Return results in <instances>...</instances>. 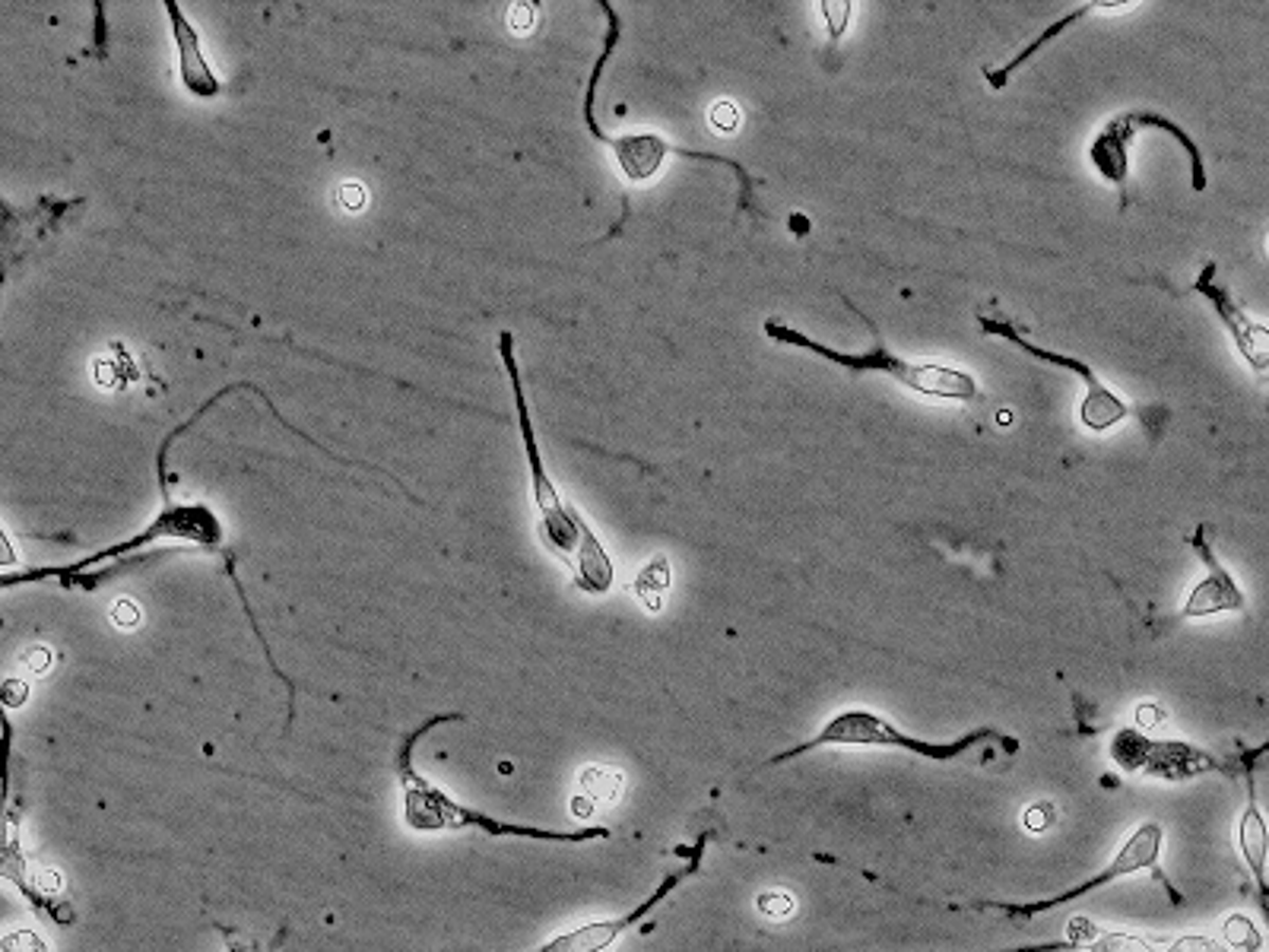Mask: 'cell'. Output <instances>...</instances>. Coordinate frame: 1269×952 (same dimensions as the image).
Masks as SVG:
<instances>
[{
	"label": "cell",
	"instance_id": "cell-1",
	"mask_svg": "<svg viewBox=\"0 0 1269 952\" xmlns=\"http://www.w3.org/2000/svg\"><path fill=\"white\" fill-rule=\"evenodd\" d=\"M765 337H771L774 343H787L797 349H806L819 359H828L847 372H870V375H889L895 381H901L905 388L917 391L921 397H933V400H978V381L955 369V365H943V362H908L895 353H889V346L882 340H876L873 353H838L825 343L809 340L803 330L784 324V321H765Z\"/></svg>",
	"mask_w": 1269,
	"mask_h": 952
},
{
	"label": "cell",
	"instance_id": "cell-2",
	"mask_svg": "<svg viewBox=\"0 0 1269 952\" xmlns=\"http://www.w3.org/2000/svg\"><path fill=\"white\" fill-rule=\"evenodd\" d=\"M981 743H1003L1009 753L1019 750L1016 740L997 734L994 728H978V731H971V734H965V737H959L952 743H930V740L901 734L892 721H886L876 712L847 708V712L835 715L812 740L778 753L774 759H768V766H781L787 759L806 756V753L822 750V747H895V750H905V753H914V756H924V759H933V762H949V759H955V756H962V753H968V750H975Z\"/></svg>",
	"mask_w": 1269,
	"mask_h": 952
},
{
	"label": "cell",
	"instance_id": "cell-3",
	"mask_svg": "<svg viewBox=\"0 0 1269 952\" xmlns=\"http://www.w3.org/2000/svg\"><path fill=\"white\" fill-rule=\"evenodd\" d=\"M156 540H191V543L207 546V550H219L222 546V521L203 505H168L143 534L130 537V540H124L118 546H108V550L83 559V562L64 565V569H35V572H22V575H6L3 588H13L16 581H38V578H48V575H76V572H83L89 565H99L105 559L124 556V553L140 550V546H149Z\"/></svg>",
	"mask_w": 1269,
	"mask_h": 952
},
{
	"label": "cell",
	"instance_id": "cell-4",
	"mask_svg": "<svg viewBox=\"0 0 1269 952\" xmlns=\"http://www.w3.org/2000/svg\"><path fill=\"white\" fill-rule=\"evenodd\" d=\"M499 349H502V362L508 369L512 388H515V403H518V419H521V438H524V451H528V464H531V477H534V496L537 505L543 511V537L550 540V546L559 556H569L572 550H578V527L569 515V505L559 499V489L553 486V480L543 470V457L537 448V435H534V419L528 410V397H524V384H521V372L515 362V337L508 330L499 334Z\"/></svg>",
	"mask_w": 1269,
	"mask_h": 952
},
{
	"label": "cell",
	"instance_id": "cell-5",
	"mask_svg": "<svg viewBox=\"0 0 1269 952\" xmlns=\"http://www.w3.org/2000/svg\"><path fill=\"white\" fill-rule=\"evenodd\" d=\"M978 324H981V330L987 334V337H1000V340H1006V343H1013V346H1019L1022 353H1029L1032 359H1038V362H1048V365H1060V369H1070L1073 375H1079L1086 384H1089V394L1083 397V403H1079V419H1083V426L1086 429H1092V432H1108L1111 426H1118L1121 419H1127V403L1095 375V369H1089L1083 359H1073V356H1060V353H1051V349H1041V346H1035V343H1029L1019 330H1016V324L1006 318V315H1000V311H994V315H981L978 318Z\"/></svg>",
	"mask_w": 1269,
	"mask_h": 952
},
{
	"label": "cell",
	"instance_id": "cell-6",
	"mask_svg": "<svg viewBox=\"0 0 1269 952\" xmlns=\"http://www.w3.org/2000/svg\"><path fill=\"white\" fill-rule=\"evenodd\" d=\"M1159 855H1162V826H1159V823H1143V826L1124 842V848L1114 855V861H1111L1095 880H1089V883H1083V886H1073V890H1067V893H1060V896H1054V899H1048V902H1035V905H997V909H1003V912L1013 915V918H1035V915H1041V912H1054V909H1060V905H1067V902H1076V899H1083V896H1089V893H1095V890H1105V886H1111V883H1118V880H1124V877H1133V874H1140V870H1156Z\"/></svg>",
	"mask_w": 1269,
	"mask_h": 952
},
{
	"label": "cell",
	"instance_id": "cell-7",
	"mask_svg": "<svg viewBox=\"0 0 1269 952\" xmlns=\"http://www.w3.org/2000/svg\"><path fill=\"white\" fill-rule=\"evenodd\" d=\"M585 121H588V130H591V133L601 140V143H607V146L616 152V162H620L623 175H626L629 181H634V184H641V181L654 178V175L660 172V165H663L666 152H676V156H685V159H701V162L730 165V168L739 175V184H743V194H746V203H749V175L743 172V165H739L736 159H730V156H717V152H695V149H682V146H673V143H666V140H663V137H657V133H626V137H607V133L601 130V124H597V114H585Z\"/></svg>",
	"mask_w": 1269,
	"mask_h": 952
},
{
	"label": "cell",
	"instance_id": "cell-8",
	"mask_svg": "<svg viewBox=\"0 0 1269 952\" xmlns=\"http://www.w3.org/2000/svg\"><path fill=\"white\" fill-rule=\"evenodd\" d=\"M1114 759L1130 769V772H1149L1156 778H1168V782H1184L1194 778L1200 772L1216 769V759H1210L1207 753L1184 747V743H1149L1146 737L1124 731L1118 734L1114 747H1111Z\"/></svg>",
	"mask_w": 1269,
	"mask_h": 952
},
{
	"label": "cell",
	"instance_id": "cell-9",
	"mask_svg": "<svg viewBox=\"0 0 1269 952\" xmlns=\"http://www.w3.org/2000/svg\"><path fill=\"white\" fill-rule=\"evenodd\" d=\"M1213 276H1216V264H1210V267L1203 270V276L1194 283V289L1213 302L1216 315H1219L1222 324L1232 330V337H1235L1241 356L1251 362V369H1254V372H1269V330L1264 324L1251 321V318L1241 311V305L1229 295V289H1222V286L1213 283Z\"/></svg>",
	"mask_w": 1269,
	"mask_h": 952
},
{
	"label": "cell",
	"instance_id": "cell-10",
	"mask_svg": "<svg viewBox=\"0 0 1269 952\" xmlns=\"http://www.w3.org/2000/svg\"><path fill=\"white\" fill-rule=\"evenodd\" d=\"M1194 550L1200 553V559L1207 562V578L1191 591L1187 604H1184V616L1187 619H1203L1213 613H1229V610H1245V594L1235 585V578L1226 572V565L1216 559L1213 546L1207 543V524L1197 527L1194 537Z\"/></svg>",
	"mask_w": 1269,
	"mask_h": 952
},
{
	"label": "cell",
	"instance_id": "cell-11",
	"mask_svg": "<svg viewBox=\"0 0 1269 952\" xmlns=\"http://www.w3.org/2000/svg\"><path fill=\"white\" fill-rule=\"evenodd\" d=\"M165 10H168L172 35H175V44H178V73H181L184 89L194 92L197 98L219 95V79H216V73L210 70V64L203 57V48H200V38H197L194 25L187 22V16L181 13V6L175 0H165Z\"/></svg>",
	"mask_w": 1269,
	"mask_h": 952
},
{
	"label": "cell",
	"instance_id": "cell-12",
	"mask_svg": "<svg viewBox=\"0 0 1269 952\" xmlns=\"http://www.w3.org/2000/svg\"><path fill=\"white\" fill-rule=\"evenodd\" d=\"M1133 3H1124V0H1114V3H1098V0H1092V3H1086V6H1076L1073 13H1067V16H1060L1057 22H1051L1032 44H1025L1009 64H1003V67H984V79L994 86V89H1003L1006 83H1009V76L1019 70V67H1025L1044 44H1051L1054 38H1060L1067 29H1073V25H1079L1083 19H1089V16H1108V13H1124V10H1130Z\"/></svg>",
	"mask_w": 1269,
	"mask_h": 952
},
{
	"label": "cell",
	"instance_id": "cell-13",
	"mask_svg": "<svg viewBox=\"0 0 1269 952\" xmlns=\"http://www.w3.org/2000/svg\"><path fill=\"white\" fill-rule=\"evenodd\" d=\"M682 877H685V874H676V877H669V880H666V883H663V886H660V890H657V893H654V896H650V899H647V902L638 909V912L626 915L623 921H604V924H588V928H578V931H572V934L559 937L556 944L543 947L540 952H597V950H604V947H610V944H613V940H616V937H620V934H623L629 924H634V921H638V918H641L647 909H654V905H657V902H660V899H663V896H666V893H669V890H673V886H676Z\"/></svg>",
	"mask_w": 1269,
	"mask_h": 952
},
{
	"label": "cell",
	"instance_id": "cell-14",
	"mask_svg": "<svg viewBox=\"0 0 1269 952\" xmlns=\"http://www.w3.org/2000/svg\"><path fill=\"white\" fill-rule=\"evenodd\" d=\"M1133 137H1137V127H1133L1130 111H1127V114L1111 118V121L1105 124V130L1095 137L1092 149H1089L1092 165L1098 168V175L1108 178V181L1118 184V187L1127 184V143H1130Z\"/></svg>",
	"mask_w": 1269,
	"mask_h": 952
},
{
	"label": "cell",
	"instance_id": "cell-15",
	"mask_svg": "<svg viewBox=\"0 0 1269 952\" xmlns=\"http://www.w3.org/2000/svg\"><path fill=\"white\" fill-rule=\"evenodd\" d=\"M569 515H572V521H575V527H578V537H582V540H578V578H575V585H578L585 594L601 597V594H607L610 585H613V562H610L607 550L601 546L597 534H594V531L588 527V521L582 518V511L569 505Z\"/></svg>",
	"mask_w": 1269,
	"mask_h": 952
},
{
	"label": "cell",
	"instance_id": "cell-16",
	"mask_svg": "<svg viewBox=\"0 0 1269 952\" xmlns=\"http://www.w3.org/2000/svg\"><path fill=\"white\" fill-rule=\"evenodd\" d=\"M1238 845H1241V855H1245V861H1248V867H1251V874H1254V880H1257V886H1261V893H1264V899H1267L1264 909H1267L1269 918V823L1267 816H1264V810H1261V804H1257L1254 782H1251V804H1248V810L1241 813V823H1238Z\"/></svg>",
	"mask_w": 1269,
	"mask_h": 952
},
{
	"label": "cell",
	"instance_id": "cell-17",
	"mask_svg": "<svg viewBox=\"0 0 1269 952\" xmlns=\"http://www.w3.org/2000/svg\"><path fill=\"white\" fill-rule=\"evenodd\" d=\"M1130 121H1133V127L1140 130V127H1156V130H1165V133H1172L1184 149H1187V156H1191V184H1194V191H1207V168H1203V152H1200V146L1191 140V133L1181 127V124H1175L1172 118H1165V114H1159V111H1130Z\"/></svg>",
	"mask_w": 1269,
	"mask_h": 952
},
{
	"label": "cell",
	"instance_id": "cell-18",
	"mask_svg": "<svg viewBox=\"0 0 1269 952\" xmlns=\"http://www.w3.org/2000/svg\"><path fill=\"white\" fill-rule=\"evenodd\" d=\"M582 788L591 801H616L623 791V772L620 769H585L582 772Z\"/></svg>",
	"mask_w": 1269,
	"mask_h": 952
},
{
	"label": "cell",
	"instance_id": "cell-19",
	"mask_svg": "<svg viewBox=\"0 0 1269 952\" xmlns=\"http://www.w3.org/2000/svg\"><path fill=\"white\" fill-rule=\"evenodd\" d=\"M1226 944H1229V950L1261 952V947H1264V937H1261V931L1254 928V921H1251V918H1245V915H1232V918H1226Z\"/></svg>",
	"mask_w": 1269,
	"mask_h": 952
},
{
	"label": "cell",
	"instance_id": "cell-20",
	"mask_svg": "<svg viewBox=\"0 0 1269 952\" xmlns=\"http://www.w3.org/2000/svg\"><path fill=\"white\" fill-rule=\"evenodd\" d=\"M669 585V565H666V559H654L644 572H641V578L634 581V591L641 594V597H647V607L650 610H657L660 607V591Z\"/></svg>",
	"mask_w": 1269,
	"mask_h": 952
},
{
	"label": "cell",
	"instance_id": "cell-21",
	"mask_svg": "<svg viewBox=\"0 0 1269 952\" xmlns=\"http://www.w3.org/2000/svg\"><path fill=\"white\" fill-rule=\"evenodd\" d=\"M755 909L771 921H787L797 912V899L784 890H768L755 899Z\"/></svg>",
	"mask_w": 1269,
	"mask_h": 952
},
{
	"label": "cell",
	"instance_id": "cell-22",
	"mask_svg": "<svg viewBox=\"0 0 1269 952\" xmlns=\"http://www.w3.org/2000/svg\"><path fill=\"white\" fill-rule=\"evenodd\" d=\"M1149 952H1229V947H1222V944H1216V940H1210V937H1181V940H1175V944L1152 947Z\"/></svg>",
	"mask_w": 1269,
	"mask_h": 952
},
{
	"label": "cell",
	"instance_id": "cell-23",
	"mask_svg": "<svg viewBox=\"0 0 1269 952\" xmlns=\"http://www.w3.org/2000/svg\"><path fill=\"white\" fill-rule=\"evenodd\" d=\"M111 619H114L118 629H137L140 626V607L130 604V600H118L111 607Z\"/></svg>",
	"mask_w": 1269,
	"mask_h": 952
},
{
	"label": "cell",
	"instance_id": "cell-24",
	"mask_svg": "<svg viewBox=\"0 0 1269 952\" xmlns=\"http://www.w3.org/2000/svg\"><path fill=\"white\" fill-rule=\"evenodd\" d=\"M1051 823H1054V810L1048 804H1032L1025 810V829L1029 832H1044V829H1051Z\"/></svg>",
	"mask_w": 1269,
	"mask_h": 952
},
{
	"label": "cell",
	"instance_id": "cell-25",
	"mask_svg": "<svg viewBox=\"0 0 1269 952\" xmlns=\"http://www.w3.org/2000/svg\"><path fill=\"white\" fill-rule=\"evenodd\" d=\"M340 206L343 210H350V213H356V210H362L365 206V187L359 184V181H346L343 187H340Z\"/></svg>",
	"mask_w": 1269,
	"mask_h": 952
},
{
	"label": "cell",
	"instance_id": "cell-26",
	"mask_svg": "<svg viewBox=\"0 0 1269 952\" xmlns=\"http://www.w3.org/2000/svg\"><path fill=\"white\" fill-rule=\"evenodd\" d=\"M711 124L720 127V130H733V127L739 124V111H736L730 102H717V105L711 108Z\"/></svg>",
	"mask_w": 1269,
	"mask_h": 952
},
{
	"label": "cell",
	"instance_id": "cell-27",
	"mask_svg": "<svg viewBox=\"0 0 1269 952\" xmlns=\"http://www.w3.org/2000/svg\"><path fill=\"white\" fill-rule=\"evenodd\" d=\"M822 10H825V16H828V22H832V38H838L841 29L847 25L851 3H822Z\"/></svg>",
	"mask_w": 1269,
	"mask_h": 952
},
{
	"label": "cell",
	"instance_id": "cell-28",
	"mask_svg": "<svg viewBox=\"0 0 1269 952\" xmlns=\"http://www.w3.org/2000/svg\"><path fill=\"white\" fill-rule=\"evenodd\" d=\"M3 693H6V705H19V702L29 696L25 683H16V680H10V683L3 686Z\"/></svg>",
	"mask_w": 1269,
	"mask_h": 952
},
{
	"label": "cell",
	"instance_id": "cell-29",
	"mask_svg": "<svg viewBox=\"0 0 1269 952\" xmlns=\"http://www.w3.org/2000/svg\"><path fill=\"white\" fill-rule=\"evenodd\" d=\"M572 813L578 816V820H588L591 813H594V804H591V797L585 794V797H575L572 801Z\"/></svg>",
	"mask_w": 1269,
	"mask_h": 952
},
{
	"label": "cell",
	"instance_id": "cell-30",
	"mask_svg": "<svg viewBox=\"0 0 1269 952\" xmlns=\"http://www.w3.org/2000/svg\"><path fill=\"white\" fill-rule=\"evenodd\" d=\"M25 664H29L32 670H44V667L51 664V658H48V651H44V648H35V651L25 658Z\"/></svg>",
	"mask_w": 1269,
	"mask_h": 952
},
{
	"label": "cell",
	"instance_id": "cell-31",
	"mask_svg": "<svg viewBox=\"0 0 1269 952\" xmlns=\"http://www.w3.org/2000/svg\"><path fill=\"white\" fill-rule=\"evenodd\" d=\"M515 13H518V16H512V19H515V29H518V32H524V29H528V19H531V16H528V13H531V6H518Z\"/></svg>",
	"mask_w": 1269,
	"mask_h": 952
}]
</instances>
